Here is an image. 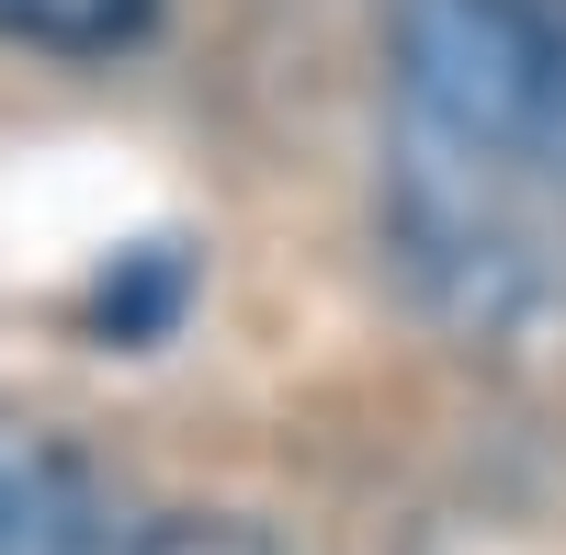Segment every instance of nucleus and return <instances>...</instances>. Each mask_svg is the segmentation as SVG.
Listing matches in <instances>:
<instances>
[{"label":"nucleus","instance_id":"nucleus-1","mask_svg":"<svg viewBox=\"0 0 566 555\" xmlns=\"http://www.w3.org/2000/svg\"><path fill=\"white\" fill-rule=\"evenodd\" d=\"M374 227L476 341L566 329V0H397Z\"/></svg>","mask_w":566,"mask_h":555},{"label":"nucleus","instance_id":"nucleus-4","mask_svg":"<svg viewBox=\"0 0 566 555\" xmlns=\"http://www.w3.org/2000/svg\"><path fill=\"white\" fill-rule=\"evenodd\" d=\"M103 555H283L261 522H227V511H170V522H136Z\"/></svg>","mask_w":566,"mask_h":555},{"label":"nucleus","instance_id":"nucleus-2","mask_svg":"<svg viewBox=\"0 0 566 555\" xmlns=\"http://www.w3.org/2000/svg\"><path fill=\"white\" fill-rule=\"evenodd\" d=\"M114 522L91 499V465L45 431H0V555H103Z\"/></svg>","mask_w":566,"mask_h":555},{"label":"nucleus","instance_id":"nucleus-3","mask_svg":"<svg viewBox=\"0 0 566 555\" xmlns=\"http://www.w3.org/2000/svg\"><path fill=\"white\" fill-rule=\"evenodd\" d=\"M159 0H0V34L45 45V57H114V45L148 34Z\"/></svg>","mask_w":566,"mask_h":555}]
</instances>
